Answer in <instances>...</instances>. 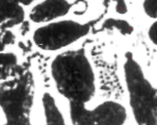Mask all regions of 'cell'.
Listing matches in <instances>:
<instances>
[{
	"instance_id": "1",
	"label": "cell",
	"mask_w": 157,
	"mask_h": 125,
	"mask_svg": "<svg viewBox=\"0 0 157 125\" xmlns=\"http://www.w3.org/2000/svg\"><path fill=\"white\" fill-rule=\"evenodd\" d=\"M51 73L58 91L70 102L85 104L93 98L94 72L83 49L58 55L52 62Z\"/></svg>"
},
{
	"instance_id": "2",
	"label": "cell",
	"mask_w": 157,
	"mask_h": 125,
	"mask_svg": "<svg viewBox=\"0 0 157 125\" xmlns=\"http://www.w3.org/2000/svg\"><path fill=\"white\" fill-rule=\"evenodd\" d=\"M124 68L130 104L136 122L157 124V89L145 79L132 53H126Z\"/></svg>"
},
{
	"instance_id": "3",
	"label": "cell",
	"mask_w": 157,
	"mask_h": 125,
	"mask_svg": "<svg viewBox=\"0 0 157 125\" xmlns=\"http://www.w3.org/2000/svg\"><path fill=\"white\" fill-rule=\"evenodd\" d=\"M33 95L34 81L29 71L0 83V107L8 124H30Z\"/></svg>"
},
{
	"instance_id": "4",
	"label": "cell",
	"mask_w": 157,
	"mask_h": 125,
	"mask_svg": "<svg viewBox=\"0 0 157 125\" xmlns=\"http://www.w3.org/2000/svg\"><path fill=\"white\" fill-rule=\"evenodd\" d=\"M94 22L80 24L73 20H62L39 28L33 34V42L44 50H58L86 36Z\"/></svg>"
},
{
	"instance_id": "5",
	"label": "cell",
	"mask_w": 157,
	"mask_h": 125,
	"mask_svg": "<svg viewBox=\"0 0 157 125\" xmlns=\"http://www.w3.org/2000/svg\"><path fill=\"white\" fill-rule=\"evenodd\" d=\"M126 116L125 108L113 101L105 102L89 111L90 124H123Z\"/></svg>"
},
{
	"instance_id": "6",
	"label": "cell",
	"mask_w": 157,
	"mask_h": 125,
	"mask_svg": "<svg viewBox=\"0 0 157 125\" xmlns=\"http://www.w3.org/2000/svg\"><path fill=\"white\" fill-rule=\"evenodd\" d=\"M71 8L67 0H44L32 9L29 18L34 23H48L65 16Z\"/></svg>"
},
{
	"instance_id": "7",
	"label": "cell",
	"mask_w": 157,
	"mask_h": 125,
	"mask_svg": "<svg viewBox=\"0 0 157 125\" xmlns=\"http://www.w3.org/2000/svg\"><path fill=\"white\" fill-rule=\"evenodd\" d=\"M24 8L13 0H0V32L23 23Z\"/></svg>"
},
{
	"instance_id": "8",
	"label": "cell",
	"mask_w": 157,
	"mask_h": 125,
	"mask_svg": "<svg viewBox=\"0 0 157 125\" xmlns=\"http://www.w3.org/2000/svg\"><path fill=\"white\" fill-rule=\"evenodd\" d=\"M25 72L23 66L18 65L17 57L12 53H0V80L14 78Z\"/></svg>"
},
{
	"instance_id": "9",
	"label": "cell",
	"mask_w": 157,
	"mask_h": 125,
	"mask_svg": "<svg viewBox=\"0 0 157 125\" xmlns=\"http://www.w3.org/2000/svg\"><path fill=\"white\" fill-rule=\"evenodd\" d=\"M42 101L46 123L48 124H64L62 113L56 106L54 97L50 94L45 93L43 95Z\"/></svg>"
},
{
	"instance_id": "10",
	"label": "cell",
	"mask_w": 157,
	"mask_h": 125,
	"mask_svg": "<svg viewBox=\"0 0 157 125\" xmlns=\"http://www.w3.org/2000/svg\"><path fill=\"white\" fill-rule=\"evenodd\" d=\"M104 29H107V30L116 29L123 35H130L133 33L134 28L124 19L110 18L105 20L101 25V30Z\"/></svg>"
},
{
	"instance_id": "11",
	"label": "cell",
	"mask_w": 157,
	"mask_h": 125,
	"mask_svg": "<svg viewBox=\"0 0 157 125\" xmlns=\"http://www.w3.org/2000/svg\"><path fill=\"white\" fill-rule=\"evenodd\" d=\"M15 42V36L9 29L0 32V52L5 49V46L13 44Z\"/></svg>"
},
{
	"instance_id": "12",
	"label": "cell",
	"mask_w": 157,
	"mask_h": 125,
	"mask_svg": "<svg viewBox=\"0 0 157 125\" xmlns=\"http://www.w3.org/2000/svg\"><path fill=\"white\" fill-rule=\"evenodd\" d=\"M145 13L152 18H157V0H145L143 3Z\"/></svg>"
},
{
	"instance_id": "13",
	"label": "cell",
	"mask_w": 157,
	"mask_h": 125,
	"mask_svg": "<svg viewBox=\"0 0 157 125\" xmlns=\"http://www.w3.org/2000/svg\"><path fill=\"white\" fill-rule=\"evenodd\" d=\"M115 3V11L119 14H125L128 12L125 0H113Z\"/></svg>"
},
{
	"instance_id": "14",
	"label": "cell",
	"mask_w": 157,
	"mask_h": 125,
	"mask_svg": "<svg viewBox=\"0 0 157 125\" xmlns=\"http://www.w3.org/2000/svg\"><path fill=\"white\" fill-rule=\"evenodd\" d=\"M149 37L153 43L157 45V21L151 25L149 30Z\"/></svg>"
},
{
	"instance_id": "15",
	"label": "cell",
	"mask_w": 157,
	"mask_h": 125,
	"mask_svg": "<svg viewBox=\"0 0 157 125\" xmlns=\"http://www.w3.org/2000/svg\"><path fill=\"white\" fill-rule=\"evenodd\" d=\"M13 1H15V2H17L19 4H23L24 6H28V5L31 4L35 0H13Z\"/></svg>"
}]
</instances>
